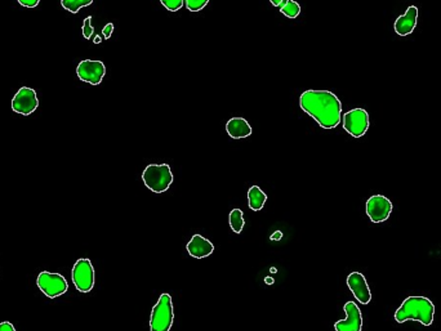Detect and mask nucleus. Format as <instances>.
Masks as SVG:
<instances>
[{"mask_svg": "<svg viewBox=\"0 0 441 331\" xmlns=\"http://www.w3.org/2000/svg\"><path fill=\"white\" fill-rule=\"evenodd\" d=\"M300 106L323 129L337 128L342 119V103L329 90H305L300 97Z\"/></svg>", "mask_w": 441, "mask_h": 331, "instance_id": "f257e3e1", "label": "nucleus"}, {"mask_svg": "<svg viewBox=\"0 0 441 331\" xmlns=\"http://www.w3.org/2000/svg\"><path fill=\"white\" fill-rule=\"evenodd\" d=\"M435 317V304L426 297H408L398 307L394 319L398 323L407 321H418L425 326H430Z\"/></svg>", "mask_w": 441, "mask_h": 331, "instance_id": "f03ea898", "label": "nucleus"}, {"mask_svg": "<svg viewBox=\"0 0 441 331\" xmlns=\"http://www.w3.org/2000/svg\"><path fill=\"white\" fill-rule=\"evenodd\" d=\"M173 173L168 164H150L142 173V181L152 193H165L173 183Z\"/></svg>", "mask_w": 441, "mask_h": 331, "instance_id": "7ed1b4c3", "label": "nucleus"}, {"mask_svg": "<svg viewBox=\"0 0 441 331\" xmlns=\"http://www.w3.org/2000/svg\"><path fill=\"white\" fill-rule=\"evenodd\" d=\"M174 321L172 297L167 293L159 297L156 304L152 307L150 317L151 331H171Z\"/></svg>", "mask_w": 441, "mask_h": 331, "instance_id": "20e7f679", "label": "nucleus"}, {"mask_svg": "<svg viewBox=\"0 0 441 331\" xmlns=\"http://www.w3.org/2000/svg\"><path fill=\"white\" fill-rule=\"evenodd\" d=\"M73 284L78 291L80 293H89L95 288V268L92 262L88 258L78 259L71 271Z\"/></svg>", "mask_w": 441, "mask_h": 331, "instance_id": "39448f33", "label": "nucleus"}, {"mask_svg": "<svg viewBox=\"0 0 441 331\" xmlns=\"http://www.w3.org/2000/svg\"><path fill=\"white\" fill-rule=\"evenodd\" d=\"M36 285L44 295L51 299L64 295L69 289V284L61 273L49 271H43L39 273L36 278Z\"/></svg>", "mask_w": 441, "mask_h": 331, "instance_id": "423d86ee", "label": "nucleus"}, {"mask_svg": "<svg viewBox=\"0 0 441 331\" xmlns=\"http://www.w3.org/2000/svg\"><path fill=\"white\" fill-rule=\"evenodd\" d=\"M369 114L364 108H354L344 115V129L354 138L366 136L369 129Z\"/></svg>", "mask_w": 441, "mask_h": 331, "instance_id": "0eeeda50", "label": "nucleus"}, {"mask_svg": "<svg viewBox=\"0 0 441 331\" xmlns=\"http://www.w3.org/2000/svg\"><path fill=\"white\" fill-rule=\"evenodd\" d=\"M394 205L391 200L383 195H374L368 199L366 205V215L373 223L386 222L392 213Z\"/></svg>", "mask_w": 441, "mask_h": 331, "instance_id": "6e6552de", "label": "nucleus"}, {"mask_svg": "<svg viewBox=\"0 0 441 331\" xmlns=\"http://www.w3.org/2000/svg\"><path fill=\"white\" fill-rule=\"evenodd\" d=\"M76 75L84 83L98 86L106 75V66L97 60H84L78 64Z\"/></svg>", "mask_w": 441, "mask_h": 331, "instance_id": "1a4fd4ad", "label": "nucleus"}, {"mask_svg": "<svg viewBox=\"0 0 441 331\" xmlns=\"http://www.w3.org/2000/svg\"><path fill=\"white\" fill-rule=\"evenodd\" d=\"M39 107V99L33 88L22 86L12 99V110L25 117L32 115Z\"/></svg>", "mask_w": 441, "mask_h": 331, "instance_id": "9d476101", "label": "nucleus"}, {"mask_svg": "<svg viewBox=\"0 0 441 331\" xmlns=\"http://www.w3.org/2000/svg\"><path fill=\"white\" fill-rule=\"evenodd\" d=\"M346 319L337 321L334 323L335 331H361L363 330V315L355 302H347L344 306Z\"/></svg>", "mask_w": 441, "mask_h": 331, "instance_id": "9b49d317", "label": "nucleus"}, {"mask_svg": "<svg viewBox=\"0 0 441 331\" xmlns=\"http://www.w3.org/2000/svg\"><path fill=\"white\" fill-rule=\"evenodd\" d=\"M347 286L351 290L353 295L355 297V299L360 303V304H369L372 300V293H370V288L366 282V278L363 273L360 272H351L347 276Z\"/></svg>", "mask_w": 441, "mask_h": 331, "instance_id": "f8f14e48", "label": "nucleus"}, {"mask_svg": "<svg viewBox=\"0 0 441 331\" xmlns=\"http://www.w3.org/2000/svg\"><path fill=\"white\" fill-rule=\"evenodd\" d=\"M417 22H418V8L416 5H410L407 12L395 21L394 29L400 36H408L417 27Z\"/></svg>", "mask_w": 441, "mask_h": 331, "instance_id": "ddd939ff", "label": "nucleus"}, {"mask_svg": "<svg viewBox=\"0 0 441 331\" xmlns=\"http://www.w3.org/2000/svg\"><path fill=\"white\" fill-rule=\"evenodd\" d=\"M186 249L190 256L195 259H204L206 256L213 254L215 245L208 238H205L204 236L194 235L189 241Z\"/></svg>", "mask_w": 441, "mask_h": 331, "instance_id": "4468645a", "label": "nucleus"}, {"mask_svg": "<svg viewBox=\"0 0 441 331\" xmlns=\"http://www.w3.org/2000/svg\"><path fill=\"white\" fill-rule=\"evenodd\" d=\"M227 134L234 139L247 138L252 134V127L244 118H231L226 124Z\"/></svg>", "mask_w": 441, "mask_h": 331, "instance_id": "2eb2a0df", "label": "nucleus"}, {"mask_svg": "<svg viewBox=\"0 0 441 331\" xmlns=\"http://www.w3.org/2000/svg\"><path fill=\"white\" fill-rule=\"evenodd\" d=\"M267 201V195L263 193L259 186H252L248 191V205L250 210L259 212L263 209L265 204Z\"/></svg>", "mask_w": 441, "mask_h": 331, "instance_id": "dca6fc26", "label": "nucleus"}, {"mask_svg": "<svg viewBox=\"0 0 441 331\" xmlns=\"http://www.w3.org/2000/svg\"><path fill=\"white\" fill-rule=\"evenodd\" d=\"M228 223L231 230L235 234H241L244 225H246V221H244V213L240 209H233L230 214H228Z\"/></svg>", "mask_w": 441, "mask_h": 331, "instance_id": "f3484780", "label": "nucleus"}, {"mask_svg": "<svg viewBox=\"0 0 441 331\" xmlns=\"http://www.w3.org/2000/svg\"><path fill=\"white\" fill-rule=\"evenodd\" d=\"M280 12L288 19H297L301 13V5L296 0H285L284 4L280 7Z\"/></svg>", "mask_w": 441, "mask_h": 331, "instance_id": "a211bd4d", "label": "nucleus"}, {"mask_svg": "<svg viewBox=\"0 0 441 331\" xmlns=\"http://www.w3.org/2000/svg\"><path fill=\"white\" fill-rule=\"evenodd\" d=\"M93 3V0H61V5L66 11L78 13L82 8L88 7Z\"/></svg>", "mask_w": 441, "mask_h": 331, "instance_id": "6ab92c4d", "label": "nucleus"}, {"mask_svg": "<svg viewBox=\"0 0 441 331\" xmlns=\"http://www.w3.org/2000/svg\"><path fill=\"white\" fill-rule=\"evenodd\" d=\"M209 0H184L186 8L190 12H200L208 5Z\"/></svg>", "mask_w": 441, "mask_h": 331, "instance_id": "aec40b11", "label": "nucleus"}, {"mask_svg": "<svg viewBox=\"0 0 441 331\" xmlns=\"http://www.w3.org/2000/svg\"><path fill=\"white\" fill-rule=\"evenodd\" d=\"M163 7L169 12L180 11L183 7L184 0H160Z\"/></svg>", "mask_w": 441, "mask_h": 331, "instance_id": "412c9836", "label": "nucleus"}, {"mask_svg": "<svg viewBox=\"0 0 441 331\" xmlns=\"http://www.w3.org/2000/svg\"><path fill=\"white\" fill-rule=\"evenodd\" d=\"M83 36L86 38V40H89L92 38V35L95 34V29L92 26V17L88 16L84 22H83Z\"/></svg>", "mask_w": 441, "mask_h": 331, "instance_id": "4be33fe9", "label": "nucleus"}, {"mask_svg": "<svg viewBox=\"0 0 441 331\" xmlns=\"http://www.w3.org/2000/svg\"><path fill=\"white\" fill-rule=\"evenodd\" d=\"M17 1L25 8H35L40 3V0H17Z\"/></svg>", "mask_w": 441, "mask_h": 331, "instance_id": "5701e85b", "label": "nucleus"}, {"mask_svg": "<svg viewBox=\"0 0 441 331\" xmlns=\"http://www.w3.org/2000/svg\"><path fill=\"white\" fill-rule=\"evenodd\" d=\"M114 32V23H108L104 29H102V34H104V38L105 39H110L111 35Z\"/></svg>", "mask_w": 441, "mask_h": 331, "instance_id": "b1692460", "label": "nucleus"}, {"mask_svg": "<svg viewBox=\"0 0 441 331\" xmlns=\"http://www.w3.org/2000/svg\"><path fill=\"white\" fill-rule=\"evenodd\" d=\"M0 331H16V329L10 321H3L0 322Z\"/></svg>", "mask_w": 441, "mask_h": 331, "instance_id": "393cba45", "label": "nucleus"}, {"mask_svg": "<svg viewBox=\"0 0 441 331\" xmlns=\"http://www.w3.org/2000/svg\"><path fill=\"white\" fill-rule=\"evenodd\" d=\"M270 238H271L272 241H280V240L283 238V232H281V231H276L274 235L270 236Z\"/></svg>", "mask_w": 441, "mask_h": 331, "instance_id": "a878e982", "label": "nucleus"}, {"mask_svg": "<svg viewBox=\"0 0 441 331\" xmlns=\"http://www.w3.org/2000/svg\"><path fill=\"white\" fill-rule=\"evenodd\" d=\"M270 1L272 3V5H274V7L280 8V7L284 4V1H285V0H270Z\"/></svg>", "mask_w": 441, "mask_h": 331, "instance_id": "bb28decb", "label": "nucleus"}, {"mask_svg": "<svg viewBox=\"0 0 441 331\" xmlns=\"http://www.w3.org/2000/svg\"><path fill=\"white\" fill-rule=\"evenodd\" d=\"M95 43L96 44L101 43V38H99L98 35L97 36H96V38H95Z\"/></svg>", "mask_w": 441, "mask_h": 331, "instance_id": "cd10ccee", "label": "nucleus"}]
</instances>
